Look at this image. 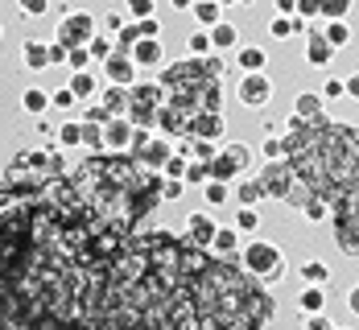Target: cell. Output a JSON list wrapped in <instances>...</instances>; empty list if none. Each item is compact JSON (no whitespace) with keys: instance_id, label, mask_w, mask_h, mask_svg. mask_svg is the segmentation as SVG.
Returning <instances> with one entry per match:
<instances>
[{"instance_id":"1","label":"cell","mask_w":359,"mask_h":330,"mask_svg":"<svg viewBox=\"0 0 359 330\" xmlns=\"http://www.w3.org/2000/svg\"><path fill=\"white\" fill-rule=\"evenodd\" d=\"M240 264L248 268L256 281H264V285H273V281L285 277V256H281V248L273 240H252V244H244L240 248Z\"/></svg>"},{"instance_id":"2","label":"cell","mask_w":359,"mask_h":330,"mask_svg":"<svg viewBox=\"0 0 359 330\" xmlns=\"http://www.w3.org/2000/svg\"><path fill=\"white\" fill-rule=\"evenodd\" d=\"M211 78H219V74H211V67H207V58H182V62H165L161 67V74H157V83L165 87V91H203Z\"/></svg>"},{"instance_id":"3","label":"cell","mask_w":359,"mask_h":330,"mask_svg":"<svg viewBox=\"0 0 359 330\" xmlns=\"http://www.w3.org/2000/svg\"><path fill=\"white\" fill-rule=\"evenodd\" d=\"M236 99H240L244 108H252V111L269 108V99H273V78H269L264 71H244L240 87H236Z\"/></svg>"},{"instance_id":"4","label":"cell","mask_w":359,"mask_h":330,"mask_svg":"<svg viewBox=\"0 0 359 330\" xmlns=\"http://www.w3.org/2000/svg\"><path fill=\"white\" fill-rule=\"evenodd\" d=\"M252 153L248 145H227L219 149L215 157H211V178H219V182H231V178H240L244 170H248Z\"/></svg>"},{"instance_id":"5","label":"cell","mask_w":359,"mask_h":330,"mask_svg":"<svg viewBox=\"0 0 359 330\" xmlns=\"http://www.w3.org/2000/svg\"><path fill=\"white\" fill-rule=\"evenodd\" d=\"M54 37L67 41V46H87V41L95 37V17H91V13H62Z\"/></svg>"},{"instance_id":"6","label":"cell","mask_w":359,"mask_h":330,"mask_svg":"<svg viewBox=\"0 0 359 330\" xmlns=\"http://www.w3.org/2000/svg\"><path fill=\"white\" fill-rule=\"evenodd\" d=\"M293 178H297V170L289 165V157L285 161H264V170H260V182L269 190V198H285Z\"/></svg>"},{"instance_id":"7","label":"cell","mask_w":359,"mask_h":330,"mask_svg":"<svg viewBox=\"0 0 359 330\" xmlns=\"http://www.w3.org/2000/svg\"><path fill=\"white\" fill-rule=\"evenodd\" d=\"M100 67H104V78L116 83V87H133V83H137V71H141V67L133 62V50H116L108 62H100Z\"/></svg>"},{"instance_id":"8","label":"cell","mask_w":359,"mask_h":330,"mask_svg":"<svg viewBox=\"0 0 359 330\" xmlns=\"http://www.w3.org/2000/svg\"><path fill=\"white\" fill-rule=\"evenodd\" d=\"M227 132V124H223V111L215 108H203V111H194L190 116V132L186 137H203V141H219Z\"/></svg>"},{"instance_id":"9","label":"cell","mask_w":359,"mask_h":330,"mask_svg":"<svg viewBox=\"0 0 359 330\" xmlns=\"http://www.w3.org/2000/svg\"><path fill=\"white\" fill-rule=\"evenodd\" d=\"M133 120L128 116H111L108 124H104V149L108 153H128V145H133Z\"/></svg>"},{"instance_id":"10","label":"cell","mask_w":359,"mask_h":330,"mask_svg":"<svg viewBox=\"0 0 359 330\" xmlns=\"http://www.w3.org/2000/svg\"><path fill=\"white\" fill-rule=\"evenodd\" d=\"M306 62L318 67V71H326V67L334 62V46L326 41L323 29H310V34H306Z\"/></svg>"},{"instance_id":"11","label":"cell","mask_w":359,"mask_h":330,"mask_svg":"<svg viewBox=\"0 0 359 330\" xmlns=\"http://www.w3.org/2000/svg\"><path fill=\"white\" fill-rule=\"evenodd\" d=\"M219 223L207 215V211H194L190 219H186V240L190 244H198V248H211V240H215Z\"/></svg>"},{"instance_id":"12","label":"cell","mask_w":359,"mask_h":330,"mask_svg":"<svg viewBox=\"0 0 359 330\" xmlns=\"http://www.w3.org/2000/svg\"><path fill=\"white\" fill-rule=\"evenodd\" d=\"M157 132H165V137H186L190 132V116L174 104H161L157 111Z\"/></svg>"},{"instance_id":"13","label":"cell","mask_w":359,"mask_h":330,"mask_svg":"<svg viewBox=\"0 0 359 330\" xmlns=\"http://www.w3.org/2000/svg\"><path fill=\"white\" fill-rule=\"evenodd\" d=\"M133 62H137V67H161V62H165L161 37H141V41L133 46Z\"/></svg>"},{"instance_id":"14","label":"cell","mask_w":359,"mask_h":330,"mask_svg":"<svg viewBox=\"0 0 359 330\" xmlns=\"http://www.w3.org/2000/svg\"><path fill=\"white\" fill-rule=\"evenodd\" d=\"M170 153H174V145H170V137L161 132V137H149V145H144L141 153H137V157H141L149 170H161V165L170 161Z\"/></svg>"},{"instance_id":"15","label":"cell","mask_w":359,"mask_h":330,"mask_svg":"<svg viewBox=\"0 0 359 330\" xmlns=\"http://www.w3.org/2000/svg\"><path fill=\"white\" fill-rule=\"evenodd\" d=\"M269 34L277 37V41H289L293 34H310V25H306V17H285V13H277L273 21H269Z\"/></svg>"},{"instance_id":"16","label":"cell","mask_w":359,"mask_h":330,"mask_svg":"<svg viewBox=\"0 0 359 330\" xmlns=\"http://www.w3.org/2000/svg\"><path fill=\"white\" fill-rule=\"evenodd\" d=\"M100 104H104L111 116H128V108H133V91H128V87H116V83H108V87L100 91Z\"/></svg>"},{"instance_id":"17","label":"cell","mask_w":359,"mask_h":330,"mask_svg":"<svg viewBox=\"0 0 359 330\" xmlns=\"http://www.w3.org/2000/svg\"><path fill=\"white\" fill-rule=\"evenodd\" d=\"M293 111H297L302 120H323L326 116L323 91H302V95H293Z\"/></svg>"},{"instance_id":"18","label":"cell","mask_w":359,"mask_h":330,"mask_svg":"<svg viewBox=\"0 0 359 330\" xmlns=\"http://www.w3.org/2000/svg\"><path fill=\"white\" fill-rule=\"evenodd\" d=\"M128 91H133V104H137V108H161V104L170 99L161 83H133Z\"/></svg>"},{"instance_id":"19","label":"cell","mask_w":359,"mask_h":330,"mask_svg":"<svg viewBox=\"0 0 359 330\" xmlns=\"http://www.w3.org/2000/svg\"><path fill=\"white\" fill-rule=\"evenodd\" d=\"M21 62L29 67V71H50V41H25L21 46Z\"/></svg>"},{"instance_id":"20","label":"cell","mask_w":359,"mask_h":330,"mask_svg":"<svg viewBox=\"0 0 359 330\" xmlns=\"http://www.w3.org/2000/svg\"><path fill=\"white\" fill-rule=\"evenodd\" d=\"M211 252L215 256H240V227L231 223V227H219L215 240H211Z\"/></svg>"},{"instance_id":"21","label":"cell","mask_w":359,"mask_h":330,"mask_svg":"<svg viewBox=\"0 0 359 330\" xmlns=\"http://www.w3.org/2000/svg\"><path fill=\"white\" fill-rule=\"evenodd\" d=\"M260 198H269L264 182H260V178H244V174H240V186H236V202H240V207H256Z\"/></svg>"},{"instance_id":"22","label":"cell","mask_w":359,"mask_h":330,"mask_svg":"<svg viewBox=\"0 0 359 330\" xmlns=\"http://www.w3.org/2000/svg\"><path fill=\"white\" fill-rule=\"evenodd\" d=\"M190 13H194V21H198L203 29H211V25L223 21V4H219V0H194V8H190Z\"/></svg>"},{"instance_id":"23","label":"cell","mask_w":359,"mask_h":330,"mask_svg":"<svg viewBox=\"0 0 359 330\" xmlns=\"http://www.w3.org/2000/svg\"><path fill=\"white\" fill-rule=\"evenodd\" d=\"M211 41H215L219 54H227V50L240 46V29H236L231 21H219V25H211Z\"/></svg>"},{"instance_id":"24","label":"cell","mask_w":359,"mask_h":330,"mask_svg":"<svg viewBox=\"0 0 359 330\" xmlns=\"http://www.w3.org/2000/svg\"><path fill=\"white\" fill-rule=\"evenodd\" d=\"M67 87H71L79 99H91V95H100V83H95V74H91V71H71Z\"/></svg>"},{"instance_id":"25","label":"cell","mask_w":359,"mask_h":330,"mask_svg":"<svg viewBox=\"0 0 359 330\" xmlns=\"http://www.w3.org/2000/svg\"><path fill=\"white\" fill-rule=\"evenodd\" d=\"M297 277H302L306 285H330V264H323V260H306V264H297Z\"/></svg>"},{"instance_id":"26","label":"cell","mask_w":359,"mask_h":330,"mask_svg":"<svg viewBox=\"0 0 359 330\" xmlns=\"http://www.w3.org/2000/svg\"><path fill=\"white\" fill-rule=\"evenodd\" d=\"M236 67H240V71H264V67H269V54H264L260 46H240Z\"/></svg>"},{"instance_id":"27","label":"cell","mask_w":359,"mask_h":330,"mask_svg":"<svg viewBox=\"0 0 359 330\" xmlns=\"http://www.w3.org/2000/svg\"><path fill=\"white\" fill-rule=\"evenodd\" d=\"M203 198H207L211 207H223V202H231L236 194H231V182H219V178H211V182H203Z\"/></svg>"},{"instance_id":"28","label":"cell","mask_w":359,"mask_h":330,"mask_svg":"<svg viewBox=\"0 0 359 330\" xmlns=\"http://www.w3.org/2000/svg\"><path fill=\"white\" fill-rule=\"evenodd\" d=\"M302 215H306L310 223H326L330 219V202H326L323 194H310V198L302 202Z\"/></svg>"},{"instance_id":"29","label":"cell","mask_w":359,"mask_h":330,"mask_svg":"<svg viewBox=\"0 0 359 330\" xmlns=\"http://www.w3.org/2000/svg\"><path fill=\"white\" fill-rule=\"evenodd\" d=\"M182 182H186V186L211 182V161H198V157H190V161H186V174H182Z\"/></svg>"},{"instance_id":"30","label":"cell","mask_w":359,"mask_h":330,"mask_svg":"<svg viewBox=\"0 0 359 330\" xmlns=\"http://www.w3.org/2000/svg\"><path fill=\"white\" fill-rule=\"evenodd\" d=\"M260 157H264V161H285V132H264Z\"/></svg>"},{"instance_id":"31","label":"cell","mask_w":359,"mask_h":330,"mask_svg":"<svg viewBox=\"0 0 359 330\" xmlns=\"http://www.w3.org/2000/svg\"><path fill=\"white\" fill-rule=\"evenodd\" d=\"M54 137H58V145H62V149H79V145H83V120H67Z\"/></svg>"},{"instance_id":"32","label":"cell","mask_w":359,"mask_h":330,"mask_svg":"<svg viewBox=\"0 0 359 330\" xmlns=\"http://www.w3.org/2000/svg\"><path fill=\"white\" fill-rule=\"evenodd\" d=\"M297 305H302L306 314L323 310V305H326V285H306V289H302V297H297Z\"/></svg>"},{"instance_id":"33","label":"cell","mask_w":359,"mask_h":330,"mask_svg":"<svg viewBox=\"0 0 359 330\" xmlns=\"http://www.w3.org/2000/svg\"><path fill=\"white\" fill-rule=\"evenodd\" d=\"M186 46H190V54H194V58H207V54H215V41H211V29H203V25H198V29L190 34V41H186Z\"/></svg>"},{"instance_id":"34","label":"cell","mask_w":359,"mask_h":330,"mask_svg":"<svg viewBox=\"0 0 359 330\" xmlns=\"http://www.w3.org/2000/svg\"><path fill=\"white\" fill-rule=\"evenodd\" d=\"M323 34H326V41H330L334 50H343V46L351 41V25H347V21H326Z\"/></svg>"},{"instance_id":"35","label":"cell","mask_w":359,"mask_h":330,"mask_svg":"<svg viewBox=\"0 0 359 330\" xmlns=\"http://www.w3.org/2000/svg\"><path fill=\"white\" fill-rule=\"evenodd\" d=\"M87 50H91V58H95V62H108L111 54H116V37H108V34H95L91 41H87Z\"/></svg>"},{"instance_id":"36","label":"cell","mask_w":359,"mask_h":330,"mask_svg":"<svg viewBox=\"0 0 359 330\" xmlns=\"http://www.w3.org/2000/svg\"><path fill=\"white\" fill-rule=\"evenodd\" d=\"M21 108L29 111V116H41V111L50 108V95H46L41 87H29V91L21 95Z\"/></svg>"},{"instance_id":"37","label":"cell","mask_w":359,"mask_h":330,"mask_svg":"<svg viewBox=\"0 0 359 330\" xmlns=\"http://www.w3.org/2000/svg\"><path fill=\"white\" fill-rule=\"evenodd\" d=\"M351 13V0H318V17L326 21H343Z\"/></svg>"},{"instance_id":"38","label":"cell","mask_w":359,"mask_h":330,"mask_svg":"<svg viewBox=\"0 0 359 330\" xmlns=\"http://www.w3.org/2000/svg\"><path fill=\"white\" fill-rule=\"evenodd\" d=\"M83 149L87 153H104V124H87L83 120Z\"/></svg>"},{"instance_id":"39","label":"cell","mask_w":359,"mask_h":330,"mask_svg":"<svg viewBox=\"0 0 359 330\" xmlns=\"http://www.w3.org/2000/svg\"><path fill=\"white\" fill-rule=\"evenodd\" d=\"M46 153H50V161H46V165H50V174H54V178H67V174H71V161H67L62 145H50Z\"/></svg>"},{"instance_id":"40","label":"cell","mask_w":359,"mask_h":330,"mask_svg":"<svg viewBox=\"0 0 359 330\" xmlns=\"http://www.w3.org/2000/svg\"><path fill=\"white\" fill-rule=\"evenodd\" d=\"M91 62H95V58H91L87 46H71V50H67V67H71V71H87Z\"/></svg>"},{"instance_id":"41","label":"cell","mask_w":359,"mask_h":330,"mask_svg":"<svg viewBox=\"0 0 359 330\" xmlns=\"http://www.w3.org/2000/svg\"><path fill=\"white\" fill-rule=\"evenodd\" d=\"M124 4H128V17L133 21H144V17L157 13V0H124Z\"/></svg>"},{"instance_id":"42","label":"cell","mask_w":359,"mask_h":330,"mask_svg":"<svg viewBox=\"0 0 359 330\" xmlns=\"http://www.w3.org/2000/svg\"><path fill=\"white\" fill-rule=\"evenodd\" d=\"M137 41H141V29H137V21H128V25L116 34V50H133Z\"/></svg>"},{"instance_id":"43","label":"cell","mask_w":359,"mask_h":330,"mask_svg":"<svg viewBox=\"0 0 359 330\" xmlns=\"http://www.w3.org/2000/svg\"><path fill=\"white\" fill-rule=\"evenodd\" d=\"M219 149L215 141H203V137H190V157H198V161H211Z\"/></svg>"},{"instance_id":"44","label":"cell","mask_w":359,"mask_h":330,"mask_svg":"<svg viewBox=\"0 0 359 330\" xmlns=\"http://www.w3.org/2000/svg\"><path fill=\"white\" fill-rule=\"evenodd\" d=\"M236 227H240V231H256V227H260L256 207H240V211H236Z\"/></svg>"},{"instance_id":"45","label":"cell","mask_w":359,"mask_h":330,"mask_svg":"<svg viewBox=\"0 0 359 330\" xmlns=\"http://www.w3.org/2000/svg\"><path fill=\"white\" fill-rule=\"evenodd\" d=\"M186 161H190V157H182V153H170V161L161 165V174H165V178H182V174H186Z\"/></svg>"},{"instance_id":"46","label":"cell","mask_w":359,"mask_h":330,"mask_svg":"<svg viewBox=\"0 0 359 330\" xmlns=\"http://www.w3.org/2000/svg\"><path fill=\"white\" fill-rule=\"evenodd\" d=\"M71 104H79V95H74L71 87H58V91H54V95H50V108H71Z\"/></svg>"},{"instance_id":"47","label":"cell","mask_w":359,"mask_h":330,"mask_svg":"<svg viewBox=\"0 0 359 330\" xmlns=\"http://www.w3.org/2000/svg\"><path fill=\"white\" fill-rule=\"evenodd\" d=\"M182 190H186V182H182V178H165V186H161V198H165V202H178Z\"/></svg>"},{"instance_id":"48","label":"cell","mask_w":359,"mask_h":330,"mask_svg":"<svg viewBox=\"0 0 359 330\" xmlns=\"http://www.w3.org/2000/svg\"><path fill=\"white\" fill-rule=\"evenodd\" d=\"M347 95V83L343 78H326L323 83V99H343Z\"/></svg>"},{"instance_id":"49","label":"cell","mask_w":359,"mask_h":330,"mask_svg":"<svg viewBox=\"0 0 359 330\" xmlns=\"http://www.w3.org/2000/svg\"><path fill=\"white\" fill-rule=\"evenodd\" d=\"M17 8L25 17H41V13H50V0H17Z\"/></svg>"},{"instance_id":"50","label":"cell","mask_w":359,"mask_h":330,"mask_svg":"<svg viewBox=\"0 0 359 330\" xmlns=\"http://www.w3.org/2000/svg\"><path fill=\"white\" fill-rule=\"evenodd\" d=\"M83 120H87V124H108V120H111V111L104 108V104H91V108L83 111Z\"/></svg>"},{"instance_id":"51","label":"cell","mask_w":359,"mask_h":330,"mask_svg":"<svg viewBox=\"0 0 359 330\" xmlns=\"http://www.w3.org/2000/svg\"><path fill=\"white\" fill-rule=\"evenodd\" d=\"M306 326H310V330H334V322H330V314L314 310V314H306Z\"/></svg>"},{"instance_id":"52","label":"cell","mask_w":359,"mask_h":330,"mask_svg":"<svg viewBox=\"0 0 359 330\" xmlns=\"http://www.w3.org/2000/svg\"><path fill=\"white\" fill-rule=\"evenodd\" d=\"M67 50H71V46L54 37V41H50V67H62V62H67Z\"/></svg>"},{"instance_id":"53","label":"cell","mask_w":359,"mask_h":330,"mask_svg":"<svg viewBox=\"0 0 359 330\" xmlns=\"http://www.w3.org/2000/svg\"><path fill=\"white\" fill-rule=\"evenodd\" d=\"M149 137H153V128H141V124H137V128H133V145H128V153H141V149L149 145Z\"/></svg>"},{"instance_id":"54","label":"cell","mask_w":359,"mask_h":330,"mask_svg":"<svg viewBox=\"0 0 359 330\" xmlns=\"http://www.w3.org/2000/svg\"><path fill=\"white\" fill-rule=\"evenodd\" d=\"M124 25H128V21H124V13H108V17H104V29H108V34H120Z\"/></svg>"},{"instance_id":"55","label":"cell","mask_w":359,"mask_h":330,"mask_svg":"<svg viewBox=\"0 0 359 330\" xmlns=\"http://www.w3.org/2000/svg\"><path fill=\"white\" fill-rule=\"evenodd\" d=\"M137 29H141V37H157V34H161L157 17H144V21H137Z\"/></svg>"},{"instance_id":"56","label":"cell","mask_w":359,"mask_h":330,"mask_svg":"<svg viewBox=\"0 0 359 330\" xmlns=\"http://www.w3.org/2000/svg\"><path fill=\"white\" fill-rule=\"evenodd\" d=\"M297 17H318V0H297Z\"/></svg>"},{"instance_id":"57","label":"cell","mask_w":359,"mask_h":330,"mask_svg":"<svg viewBox=\"0 0 359 330\" xmlns=\"http://www.w3.org/2000/svg\"><path fill=\"white\" fill-rule=\"evenodd\" d=\"M273 4H277V13H285V17L297 13V0H273Z\"/></svg>"},{"instance_id":"58","label":"cell","mask_w":359,"mask_h":330,"mask_svg":"<svg viewBox=\"0 0 359 330\" xmlns=\"http://www.w3.org/2000/svg\"><path fill=\"white\" fill-rule=\"evenodd\" d=\"M343 83H347V95H351V99H359V74H347Z\"/></svg>"},{"instance_id":"59","label":"cell","mask_w":359,"mask_h":330,"mask_svg":"<svg viewBox=\"0 0 359 330\" xmlns=\"http://www.w3.org/2000/svg\"><path fill=\"white\" fill-rule=\"evenodd\" d=\"M347 310H351V314L359 318V285L351 289V294H347Z\"/></svg>"},{"instance_id":"60","label":"cell","mask_w":359,"mask_h":330,"mask_svg":"<svg viewBox=\"0 0 359 330\" xmlns=\"http://www.w3.org/2000/svg\"><path fill=\"white\" fill-rule=\"evenodd\" d=\"M170 4H174L178 13H190V8H194V0H170Z\"/></svg>"},{"instance_id":"61","label":"cell","mask_w":359,"mask_h":330,"mask_svg":"<svg viewBox=\"0 0 359 330\" xmlns=\"http://www.w3.org/2000/svg\"><path fill=\"white\" fill-rule=\"evenodd\" d=\"M219 4H223V8H227V4H240V0H219Z\"/></svg>"},{"instance_id":"62","label":"cell","mask_w":359,"mask_h":330,"mask_svg":"<svg viewBox=\"0 0 359 330\" xmlns=\"http://www.w3.org/2000/svg\"><path fill=\"white\" fill-rule=\"evenodd\" d=\"M240 4H256V0H240Z\"/></svg>"},{"instance_id":"63","label":"cell","mask_w":359,"mask_h":330,"mask_svg":"<svg viewBox=\"0 0 359 330\" xmlns=\"http://www.w3.org/2000/svg\"><path fill=\"white\" fill-rule=\"evenodd\" d=\"M0 34H4V29H0Z\"/></svg>"}]
</instances>
